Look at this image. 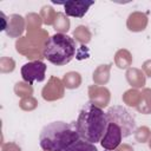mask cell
Instances as JSON below:
<instances>
[{
  "mask_svg": "<svg viewBox=\"0 0 151 151\" xmlns=\"http://www.w3.org/2000/svg\"><path fill=\"white\" fill-rule=\"evenodd\" d=\"M107 125L109 122L106 112H104L100 107L96 106L91 101L86 103L81 107L76 122V127L79 137L93 144L101 140Z\"/></svg>",
  "mask_w": 151,
  "mask_h": 151,
  "instance_id": "cell-1",
  "label": "cell"
},
{
  "mask_svg": "<svg viewBox=\"0 0 151 151\" xmlns=\"http://www.w3.org/2000/svg\"><path fill=\"white\" fill-rule=\"evenodd\" d=\"M79 139L76 124L66 122H52L45 125L39 134L40 147L45 151H64Z\"/></svg>",
  "mask_w": 151,
  "mask_h": 151,
  "instance_id": "cell-2",
  "label": "cell"
},
{
  "mask_svg": "<svg viewBox=\"0 0 151 151\" xmlns=\"http://www.w3.org/2000/svg\"><path fill=\"white\" fill-rule=\"evenodd\" d=\"M74 39L64 33H55L51 35L42 48V55L51 64L55 66H64L68 64L76 55Z\"/></svg>",
  "mask_w": 151,
  "mask_h": 151,
  "instance_id": "cell-3",
  "label": "cell"
},
{
  "mask_svg": "<svg viewBox=\"0 0 151 151\" xmlns=\"http://www.w3.org/2000/svg\"><path fill=\"white\" fill-rule=\"evenodd\" d=\"M106 117L109 123H113L120 127L124 138L132 134V132H134L136 130L134 117L124 106L116 105L110 107L106 112Z\"/></svg>",
  "mask_w": 151,
  "mask_h": 151,
  "instance_id": "cell-4",
  "label": "cell"
},
{
  "mask_svg": "<svg viewBox=\"0 0 151 151\" xmlns=\"http://www.w3.org/2000/svg\"><path fill=\"white\" fill-rule=\"evenodd\" d=\"M46 64L40 60H34L26 63L21 67V77L25 83L32 85L34 81H44L46 73Z\"/></svg>",
  "mask_w": 151,
  "mask_h": 151,
  "instance_id": "cell-5",
  "label": "cell"
},
{
  "mask_svg": "<svg viewBox=\"0 0 151 151\" xmlns=\"http://www.w3.org/2000/svg\"><path fill=\"white\" fill-rule=\"evenodd\" d=\"M123 138L124 137H123L120 127L113 123H109L107 129L100 140V144L105 150L112 151V150H116L120 145Z\"/></svg>",
  "mask_w": 151,
  "mask_h": 151,
  "instance_id": "cell-6",
  "label": "cell"
},
{
  "mask_svg": "<svg viewBox=\"0 0 151 151\" xmlns=\"http://www.w3.org/2000/svg\"><path fill=\"white\" fill-rule=\"evenodd\" d=\"M64 84L60 79L55 78V77H51L47 85L44 86L41 94L42 98L45 100L52 101V100H57L64 97Z\"/></svg>",
  "mask_w": 151,
  "mask_h": 151,
  "instance_id": "cell-7",
  "label": "cell"
},
{
  "mask_svg": "<svg viewBox=\"0 0 151 151\" xmlns=\"http://www.w3.org/2000/svg\"><path fill=\"white\" fill-rule=\"evenodd\" d=\"M94 4V1H86V0H70L66 1L63 6L65 8V13L68 17L73 18H83L88 8Z\"/></svg>",
  "mask_w": 151,
  "mask_h": 151,
  "instance_id": "cell-8",
  "label": "cell"
},
{
  "mask_svg": "<svg viewBox=\"0 0 151 151\" xmlns=\"http://www.w3.org/2000/svg\"><path fill=\"white\" fill-rule=\"evenodd\" d=\"M88 97L92 104L98 107H105L110 100V91L106 87H101L99 85L90 86L88 87Z\"/></svg>",
  "mask_w": 151,
  "mask_h": 151,
  "instance_id": "cell-9",
  "label": "cell"
},
{
  "mask_svg": "<svg viewBox=\"0 0 151 151\" xmlns=\"http://www.w3.org/2000/svg\"><path fill=\"white\" fill-rule=\"evenodd\" d=\"M25 29V19L19 14H11L6 27V34L11 38H18Z\"/></svg>",
  "mask_w": 151,
  "mask_h": 151,
  "instance_id": "cell-10",
  "label": "cell"
},
{
  "mask_svg": "<svg viewBox=\"0 0 151 151\" xmlns=\"http://www.w3.org/2000/svg\"><path fill=\"white\" fill-rule=\"evenodd\" d=\"M147 15L143 12H133L127 17L126 26L131 32H142L147 26Z\"/></svg>",
  "mask_w": 151,
  "mask_h": 151,
  "instance_id": "cell-11",
  "label": "cell"
},
{
  "mask_svg": "<svg viewBox=\"0 0 151 151\" xmlns=\"http://www.w3.org/2000/svg\"><path fill=\"white\" fill-rule=\"evenodd\" d=\"M125 77L129 85H131L134 88H140V87H144L145 85V76L143 71L139 68H136V67L127 68Z\"/></svg>",
  "mask_w": 151,
  "mask_h": 151,
  "instance_id": "cell-12",
  "label": "cell"
},
{
  "mask_svg": "<svg viewBox=\"0 0 151 151\" xmlns=\"http://www.w3.org/2000/svg\"><path fill=\"white\" fill-rule=\"evenodd\" d=\"M110 68L111 64L99 65L93 72V81L97 85H105L110 79Z\"/></svg>",
  "mask_w": 151,
  "mask_h": 151,
  "instance_id": "cell-13",
  "label": "cell"
},
{
  "mask_svg": "<svg viewBox=\"0 0 151 151\" xmlns=\"http://www.w3.org/2000/svg\"><path fill=\"white\" fill-rule=\"evenodd\" d=\"M114 63H116L117 67L120 68V70L130 68V65L132 64V55L125 48L118 50L116 55H114Z\"/></svg>",
  "mask_w": 151,
  "mask_h": 151,
  "instance_id": "cell-14",
  "label": "cell"
},
{
  "mask_svg": "<svg viewBox=\"0 0 151 151\" xmlns=\"http://www.w3.org/2000/svg\"><path fill=\"white\" fill-rule=\"evenodd\" d=\"M137 111L144 114L151 113V88H144L140 93V100L137 105Z\"/></svg>",
  "mask_w": 151,
  "mask_h": 151,
  "instance_id": "cell-15",
  "label": "cell"
},
{
  "mask_svg": "<svg viewBox=\"0 0 151 151\" xmlns=\"http://www.w3.org/2000/svg\"><path fill=\"white\" fill-rule=\"evenodd\" d=\"M63 84L66 88L68 90H73L80 86L81 84V76L80 73L76 72V71H71L64 74L63 77Z\"/></svg>",
  "mask_w": 151,
  "mask_h": 151,
  "instance_id": "cell-16",
  "label": "cell"
},
{
  "mask_svg": "<svg viewBox=\"0 0 151 151\" xmlns=\"http://www.w3.org/2000/svg\"><path fill=\"white\" fill-rule=\"evenodd\" d=\"M52 26L58 33H64L65 34L70 29V20H68L66 14H64L61 12H58L55 14V18H54V21H53Z\"/></svg>",
  "mask_w": 151,
  "mask_h": 151,
  "instance_id": "cell-17",
  "label": "cell"
},
{
  "mask_svg": "<svg viewBox=\"0 0 151 151\" xmlns=\"http://www.w3.org/2000/svg\"><path fill=\"white\" fill-rule=\"evenodd\" d=\"M64 151H98V149L93 143L86 142L84 139H78L68 147H66Z\"/></svg>",
  "mask_w": 151,
  "mask_h": 151,
  "instance_id": "cell-18",
  "label": "cell"
},
{
  "mask_svg": "<svg viewBox=\"0 0 151 151\" xmlns=\"http://www.w3.org/2000/svg\"><path fill=\"white\" fill-rule=\"evenodd\" d=\"M73 37L76 38V40H78L80 44H87L91 40V33L88 31V28L86 26H78L74 32H73Z\"/></svg>",
  "mask_w": 151,
  "mask_h": 151,
  "instance_id": "cell-19",
  "label": "cell"
},
{
  "mask_svg": "<svg viewBox=\"0 0 151 151\" xmlns=\"http://www.w3.org/2000/svg\"><path fill=\"white\" fill-rule=\"evenodd\" d=\"M123 99L129 106L137 107V105L139 104V100H140V93L137 90H129L124 93Z\"/></svg>",
  "mask_w": 151,
  "mask_h": 151,
  "instance_id": "cell-20",
  "label": "cell"
},
{
  "mask_svg": "<svg viewBox=\"0 0 151 151\" xmlns=\"http://www.w3.org/2000/svg\"><path fill=\"white\" fill-rule=\"evenodd\" d=\"M14 92L18 97H29L33 92L32 86L28 83H24V81H19L15 84L14 86Z\"/></svg>",
  "mask_w": 151,
  "mask_h": 151,
  "instance_id": "cell-21",
  "label": "cell"
},
{
  "mask_svg": "<svg viewBox=\"0 0 151 151\" xmlns=\"http://www.w3.org/2000/svg\"><path fill=\"white\" fill-rule=\"evenodd\" d=\"M55 14L57 13L54 12V9L51 6H44L41 8V12H40V15H41L42 21H44L45 25H53Z\"/></svg>",
  "mask_w": 151,
  "mask_h": 151,
  "instance_id": "cell-22",
  "label": "cell"
},
{
  "mask_svg": "<svg viewBox=\"0 0 151 151\" xmlns=\"http://www.w3.org/2000/svg\"><path fill=\"white\" fill-rule=\"evenodd\" d=\"M151 136V132H150V129L146 127V126H140L138 127L137 130H134V138L138 143H145L149 140Z\"/></svg>",
  "mask_w": 151,
  "mask_h": 151,
  "instance_id": "cell-23",
  "label": "cell"
},
{
  "mask_svg": "<svg viewBox=\"0 0 151 151\" xmlns=\"http://www.w3.org/2000/svg\"><path fill=\"white\" fill-rule=\"evenodd\" d=\"M19 105H20V107H21L22 110H25V111H32V110H34V109L37 107L38 101H37L33 97L29 96V97L22 98L21 101L19 103Z\"/></svg>",
  "mask_w": 151,
  "mask_h": 151,
  "instance_id": "cell-24",
  "label": "cell"
},
{
  "mask_svg": "<svg viewBox=\"0 0 151 151\" xmlns=\"http://www.w3.org/2000/svg\"><path fill=\"white\" fill-rule=\"evenodd\" d=\"M0 64H1L0 68H1V72H2V73L12 72V71L14 70V66H15L14 60H13V59H11V58H6V57L1 59Z\"/></svg>",
  "mask_w": 151,
  "mask_h": 151,
  "instance_id": "cell-25",
  "label": "cell"
},
{
  "mask_svg": "<svg viewBox=\"0 0 151 151\" xmlns=\"http://www.w3.org/2000/svg\"><path fill=\"white\" fill-rule=\"evenodd\" d=\"M142 68H143L144 73H145L147 77H150V78H151V59H150V60L144 61V63H143V65H142Z\"/></svg>",
  "mask_w": 151,
  "mask_h": 151,
  "instance_id": "cell-26",
  "label": "cell"
},
{
  "mask_svg": "<svg viewBox=\"0 0 151 151\" xmlns=\"http://www.w3.org/2000/svg\"><path fill=\"white\" fill-rule=\"evenodd\" d=\"M0 17H1V31H6L7 27V22H8V17H6L4 14V12H0Z\"/></svg>",
  "mask_w": 151,
  "mask_h": 151,
  "instance_id": "cell-27",
  "label": "cell"
},
{
  "mask_svg": "<svg viewBox=\"0 0 151 151\" xmlns=\"http://www.w3.org/2000/svg\"><path fill=\"white\" fill-rule=\"evenodd\" d=\"M116 151H133V149H132L131 146L124 144V145H119V146L116 149Z\"/></svg>",
  "mask_w": 151,
  "mask_h": 151,
  "instance_id": "cell-28",
  "label": "cell"
},
{
  "mask_svg": "<svg viewBox=\"0 0 151 151\" xmlns=\"http://www.w3.org/2000/svg\"><path fill=\"white\" fill-rule=\"evenodd\" d=\"M14 145H15V144H13V143H11V144L8 143V144H6V145L2 146V151H13L12 147H13Z\"/></svg>",
  "mask_w": 151,
  "mask_h": 151,
  "instance_id": "cell-29",
  "label": "cell"
},
{
  "mask_svg": "<svg viewBox=\"0 0 151 151\" xmlns=\"http://www.w3.org/2000/svg\"><path fill=\"white\" fill-rule=\"evenodd\" d=\"M149 146L151 147V139H149Z\"/></svg>",
  "mask_w": 151,
  "mask_h": 151,
  "instance_id": "cell-30",
  "label": "cell"
}]
</instances>
